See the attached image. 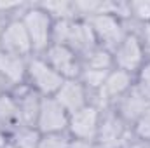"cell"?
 <instances>
[{
    "mask_svg": "<svg viewBox=\"0 0 150 148\" xmlns=\"http://www.w3.org/2000/svg\"><path fill=\"white\" fill-rule=\"evenodd\" d=\"M149 101H147V98L138 91V87L134 85V87H131L119 101H117V113H119V117L127 124V125H131V124H136L138 122V118L142 117V113L149 108Z\"/></svg>",
    "mask_w": 150,
    "mask_h": 148,
    "instance_id": "13",
    "label": "cell"
},
{
    "mask_svg": "<svg viewBox=\"0 0 150 148\" xmlns=\"http://www.w3.org/2000/svg\"><path fill=\"white\" fill-rule=\"evenodd\" d=\"M136 87H138V91L147 98V101L150 103V61L145 63V66H142Z\"/></svg>",
    "mask_w": 150,
    "mask_h": 148,
    "instance_id": "23",
    "label": "cell"
},
{
    "mask_svg": "<svg viewBox=\"0 0 150 148\" xmlns=\"http://www.w3.org/2000/svg\"><path fill=\"white\" fill-rule=\"evenodd\" d=\"M129 12H131V16L138 18L140 21L150 23V2H131Z\"/></svg>",
    "mask_w": 150,
    "mask_h": 148,
    "instance_id": "24",
    "label": "cell"
},
{
    "mask_svg": "<svg viewBox=\"0 0 150 148\" xmlns=\"http://www.w3.org/2000/svg\"><path fill=\"white\" fill-rule=\"evenodd\" d=\"M18 110H19V117H21V124L26 127H33L37 125V118H38V111H40V103L42 98L38 96L37 91L33 89H19L18 94L14 96Z\"/></svg>",
    "mask_w": 150,
    "mask_h": 148,
    "instance_id": "14",
    "label": "cell"
},
{
    "mask_svg": "<svg viewBox=\"0 0 150 148\" xmlns=\"http://www.w3.org/2000/svg\"><path fill=\"white\" fill-rule=\"evenodd\" d=\"M52 44L67 45L74 51L77 56H87L91 51H94L98 45L96 35L91 28L89 23H80V21H56L52 26Z\"/></svg>",
    "mask_w": 150,
    "mask_h": 148,
    "instance_id": "1",
    "label": "cell"
},
{
    "mask_svg": "<svg viewBox=\"0 0 150 148\" xmlns=\"http://www.w3.org/2000/svg\"><path fill=\"white\" fill-rule=\"evenodd\" d=\"M100 115H101V110L94 105H86L84 108L72 113L70 120H68L70 134L75 140L93 143L96 140V134H98Z\"/></svg>",
    "mask_w": 150,
    "mask_h": 148,
    "instance_id": "7",
    "label": "cell"
},
{
    "mask_svg": "<svg viewBox=\"0 0 150 148\" xmlns=\"http://www.w3.org/2000/svg\"><path fill=\"white\" fill-rule=\"evenodd\" d=\"M4 92H2V80H0V96H2Z\"/></svg>",
    "mask_w": 150,
    "mask_h": 148,
    "instance_id": "31",
    "label": "cell"
},
{
    "mask_svg": "<svg viewBox=\"0 0 150 148\" xmlns=\"http://www.w3.org/2000/svg\"><path fill=\"white\" fill-rule=\"evenodd\" d=\"M45 61L65 80L80 77V72H82L80 61H79L77 54L67 45H59V44L49 45V49L45 51Z\"/></svg>",
    "mask_w": 150,
    "mask_h": 148,
    "instance_id": "10",
    "label": "cell"
},
{
    "mask_svg": "<svg viewBox=\"0 0 150 148\" xmlns=\"http://www.w3.org/2000/svg\"><path fill=\"white\" fill-rule=\"evenodd\" d=\"M21 21L30 35L33 51H47L51 44V35H52L49 14L42 9H30Z\"/></svg>",
    "mask_w": 150,
    "mask_h": 148,
    "instance_id": "6",
    "label": "cell"
},
{
    "mask_svg": "<svg viewBox=\"0 0 150 148\" xmlns=\"http://www.w3.org/2000/svg\"><path fill=\"white\" fill-rule=\"evenodd\" d=\"M94 145L93 143H89V141H80V140H74V141H70V145L68 148H93Z\"/></svg>",
    "mask_w": 150,
    "mask_h": 148,
    "instance_id": "26",
    "label": "cell"
},
{
    "mask_svg": "<svg viewBox=\"0 0 150 148\" xmlns=\"http://www.w3.org/2000/svg\"><path fill=\"white\" fill-rule=\"evenodd\" d=\"M93 148H115V147H107V145H100V143H96Z\"/></svg>",
    "mask_w": 150,
    "mask_h": 148,
    "instance_id": "29",
    "label": "cell"
},
{
    "mask_svg": "<svg viewBox=\"0 0 150 148\" xmlns=\"http://www.w3.org/2000/svg\"><path fill=\"white\" fill-rule=\"evenodd\" d=\"M26 75L32 82V85L35 87V91L44 94L45 98L47 96H54L59 87L63 85L65 78L58 72H54L45 59H40V58H33L28 61V66H26Z\"/></svg>",
    "mask_w": 150,
    "mask_h": 148,
    "instance_id": "2",
    "label": "cell"
},
{
    "mask_svg": "<svg viewBox=\"0 0 150 148\" xmlns=\"http://www.w3.org/2000/svg\"><path fill=\"white\" fill-rule=\"evenodd\" d=\"M0 44H2V52L19 56V58H25L33 51L30 35H28L21 19H14V21L5 25V28L2 32Z\"/></svg>",
    "mask_w": 150,
    "mask_h": 148,
    "instance_id": "11",
    "label": "cell"
},
{
    "mask_svg": "<svg viewBox=\"0 0 150 148\" xmlns=\"http://www.w3.org/2000/svg\"><path fill=\"white\" fill-rule=\"evenodd\" d=\"M129 148H150V141H143V140H134L129 143Z\"/></svg>",
    "mask_w": 150,
    "mask_h": 148,
    "instance_id": "27",
    "label": "cell"
},
{
    "mask_svg": "<svg viewBox=\"0 0 150 148\" xmlns=\"http://www.w3.org/2000/svg\"><path fill=\"white\" fill-rule=\"evenodd\" d=\"M140 42H142V47H143V52L150 56V23H145L142 26V32H140Z\"/></svg>",
    "mask_w": 150,
    "mask_h": 148,
    "instance_id": "25",
    "label": "cell"
},
{
    "mask_svg": "<svg viewBox=\"0 0 150 148\" xmlns=\"http://www.w3.org/2000/svg\"><path fill=\"white\" fill-rule=\"evenodd\" d=\"M127 132H129L127 124L119 117L117 111H101L100 124H98V134H96V141L100 145L122 148V145L127 143Z\"/></svg>",
    "mask_w": 150,
    "mask_h": 148,
    "instance_id": "3",
    "label": "cell"
},
{
    "mask_svg": "<svg viewBox=\"0 0 150 148\" xmlns=\"http://www.w3.org/2000/svg\"><path fill=\"white\" fill-rule=\"evenodd\" d=\"M40 9L45 11L49 18H56V21H70L75 18V7L70 2H45Z\"/></svg>",
    "mask_w": 150,
    "mask_h": 148,
    "instance_id": "19",
    "label": "cell"
},
{
    "mask_svg": "<svg viewBox=\"0 0 150 148\" xmlns=\"http://www.w3.org/2000/svg\"><path fill=\"white\" fill-rule=\"evenodd\" d=\"M145 59V52L142 47V42L138 35H126L124 40L119 44V47L113 51V65L117 66V70L127 72L133 75V72L142 70Z\"/></svg>",
    "mask_w": 150,
    "mask_h": 148,
    "instance_id": "9",
    "label": "cell"
},
{
    "mask_svg": "<svg viewBox=\"0 0 150 148\" xmlns=\"http://www.w3.org/2000/svg\"><path fill=\"white\" fill-rule=\"evenodd\" d=\"M70 115L54 98H42L37 118V131L42 134L63 132L68 127Z\"/></svg>",
    "mask_w": 150,
    "mask_h": 148,
    "instance_id": "8",
    "label": "cell"
},
{
    "mask_svg": "<svg viewBox=\"0 0 150 148\" xmlns=\"http://www.w3.org/2000/svg\"><path fill=\"white\" fill-rule=\"evenodd\" d=\"M28 61L19 56H12L7 52H0V80L11 87H19L25 80Z\"/></svg>",
    "mask_w": 150,
    "mask_h": 148,
    "instance_id": "15",
    "label": "cell"
},
{
    "mask_svg": "<svg viewBox=\"0 0 150 148\" xmlns=\"http://www.w3.org/2000/svg\"><path fill=\"white\" fill-rule=\"evenodd\" d=\"M87 23L91 25V28L96 35V40L101 42L103 49H107V51H115L126 37L120 19L113 14L93 16V18H89Z\"/></svg>",
    "mask_w": 150,
    "mask_h": 148,
    "instance_id": "5",
    "label": "cell"
},
{
    "mask_svg": "<svg viewBox=\"0 0 150 148\" xmlns=\"http://www.w3.org/2000/svg\"><path fill=\"white\" fill-rule=\"evenodd\" d=\"M112 66H113V56L110 54V51H107L103 47H96L87 56H84V68L110 72Z\"/></svg>",
    "mask_w": 150,
    "mask_h": 148,
    "instance_id": "18",
    "label": "cell"
},
{
    "mask_svg": "<svg viewBox=\"0 0 150 148\" xmlns=\"http://www.w3.org/2000/svg\"><path fill=\"white\" fill-rule=\"evenodd\" d=\"M70 140L63 132H54V134H44L40 136L37 148H68Z\"/></svg>",
    "mask_w": 150,
    "mask_h": 148,
    "instance_id": "21",
    "label": "cell"
},
{
    "mask_svg": "<svg viewBox=\"0 0 150 148\" xmlns=\"http://www.w3.org/2000/svg\"><path fill=\"white\" fill-rule=\"evenodd\" d=\"M2 32H4V28H2V25H0V42H2ZM0 52H2V44H0Z\"/></svg>",
    "mask_w": 150,
    "mask_h": 148,
    "instance_id": "30",
    "label": "cell"
},
{
    "mask_svg": "<svg viewBox=\"0 0 150 148\" xmlns=\"http://www.w3.org/2000/svg\"><path fill=\"white\" fill-rule=\"evenodd\" d=\"M110 72H112V70H110ZM110 72L82 68V72H80V82H82V85L86 87L87 94H89V92H94V94H96V92L101 89V85L105 84V80H107V77H108Z\"/></svg>",
    "mask_w": 150,
    "mask_h": 148,
    "instance_id": "20",
    "label": "cell"
},
{
    "mask_svg": "<svg viewBox=\"0 0 150 148\" xmlns=\"http://www.w3.org/2000/svg\"><path fill=\"white\" fill-rule=\"evenodd\" d=\"M7 145V140H5V132H4V129L0 127V148H5Z\"/></svg>",
    "mask_w": 150,
    "mask_h": 148,
    "instance_id": "28",
    "label": "cell"
},
{
    "mask_svg": "<svg viewBox=\"0 0 150 148\" xmlns=\"http://www.w3.org/2000/svg\"><path fill=\"white\" fill-rule=\"evenodd\" d=\"M54 99L67 110L68 115H72L87 105V91L79 78H68L54 94Z\"/></svg>",
    "mask_w": 150,
    "mask_h": 148,
    "instance_id": "12",
    "label": "cell"
},
{
    "mask_svg": "<svg viewBox=\"0 0 150 148\" xmlns=\"http://www.w3.org/2000/svg\"><path fill=\"white\" fill-rule=\"evenodd\" d=\"M21 125L23 124H21V117H19V110L14 96L2 94L0 96V127L4 129V132H14Z\"/></svg>",
    "mask_w": 150,
    "mask_h": 148,
    "instance_id": "16",
    "label": "cell"
},
{
    "mask_svg": "<svg viewBox=\"0 0 150 148\" xmlns=\"http://www.w3.org/2000/svg\"><path fill=\"white\" fill-rule=\"evenodd\" d=\"M134 134H136L138 140L150 141V105H149V108L142 113L138 122L134 124Z\"/></svg>",
    "mask_w": 150,
    "mask_h": 148,
    "instance_id": "22",
    "label": "cell"
},
{
    "mask_svg": "<svg viewBox=\"0 0 150 148\" xmlns=\"http://www.w3.org/2000/svg\"><path fill=\"white\" fill-rule=\"evenodd\" d=\"M38 141H40V132L37 129L21 125L19 129L11 132L5 148H37Z\"/></svg>",
    "mask_w": 150,
    "mask_h": 148,
    "instance_id": "17",
    "label": "cell"
},
{
    "mask_svg": "<svg viewBox=\"0 0 150 148\" xmlns=\"http://www.w3.org/2000/svg\"><path fill=\"white\" fill-rule=\"evenodd\" d=\"M133 87V75L122 70H112L101 89L94 94L96 96V105L100 110H107L110 105H117V101Z\"/></svg>",
    "mask_w": 150,
    "mask_h": 148,
    "instance_id": "4",
    "label": "cell"
}]
</instances>
